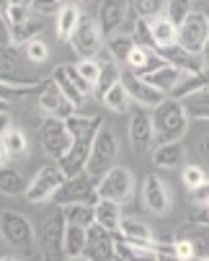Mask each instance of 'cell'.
<instances>
[{"instance_id": "f6af8a7d", "label": "cell", "mask_w": 209, "mask_h": 261, "mask_svg": "<svg viewBox=\"0 0 209 261\" xmlns=\"http://www.w3.org/2000/svg\"><path fill=\"white\" fill-rule=\"evenodd\" d=\"M28 18H31V6H23V3H13L11 11H8V16H6L8 29L16 26V23H23V21H28Z\"/></svg>"}, {"instance_id": "9a60e30c", "label": "cell", "mask_w": 209, "mask_h": 261, "mask_svg": "<svg viewBox=\"0 0 209 261\" xmlns=\"http://www.w3.org/2000/svg\"><path fill=\"white\" fill-rule=\"evenodd\" d=\"M65 228H67L65 207H59V204H57V210L52 212V217L44 222V228H42V248H44V253H47V256H65V253H62Z\"/></svg>"}, {"instance_id": "4fadbf2b", "label": "cell", "mask_w": 209, "mask_h": 261, "mask_svg": "<svg viewBox=\"0 0 209 261\" xmlns=\"http://www.w3.org/2000/svg\"><path fill=\"white\" fill-rule=\"evenodd\" d=\"M132 13L129 0H101L98 3V26L103 36H114L127 23V16Z\"/></svg>"}, {"instance_id": "d590c367", "label": "cell", "mask_w": 209, "mask_h": 261, "mask_svg": "<svg viewBox=\"0 0 209 261\" xmlns=\"http://www.w3.org/2000/svg\"><path fill=\"white\" fill-rule=\"evenodd\" d=\"M39 31H42V21L31 16L28 21L11 26V44H13V47H23L26 42L37 39V34H39Z\"/></svg>"}, {"instance_id": "5bb4252c", "label": "cell", "mask_w": 209, "mask_h": 261, "mask_svg": "<svg viewBox=\"0 0 209 261\" xmlns=\"http://www.w3.org/2000/svg\"><path fill=\"white\" fill-rule=\"evenodd\" d=\"M142 204H145V210H150L158 217H165L170 212V207H173L170 192L165 189V184L158 176H153V173H147L145 181H142Z\"/></svg>"}, {"instance_id": "ffe728a7", "label": "cell", "mask_w": 209, "mask_h": 261, "mask_svg": "<svg viewBox=\"0 0 209 261\" xmlns=\"http://www.w3.org/2000/svg\"><path fill=\"white\" fill-rule=\"evenodd\" d=\"M158 52L165 57V62H168V65L178 67L181 72H199V70H204V62L199 60V55H194V52L184 49L178 42H173V44H168V47H160Z\"/></svg>"}, {"instance_id": "74e56055", "label": "cell", "mask_w": 209, "mask_h": 261, "mask_svg": "<svg viewBox=\"0 0 209 261\" xmlns=\"http://www.w3.org/2000/svg\"><path fill=\"white\" fill-rule=\"evenodd\" d=\"M134 36L132 34H114L111 39H109V52H111V57L116 60V62H127L129 60V52L134 49Z\"/></svg>"}, {"instance_id": "60d3db41", "label": "cell", "mask_w": 209, "mask_h": 261, "mask_svg": "<svg viewBox=\"0 0 209 261\" xmlns=\"http://www.w3.org/2000/svg\"><path fill=\"white\" fill-rule=\"evenodd\" d=\"M191 6H194V0H168L165 16L178 26V23H184V18L191 13Z\"/></svg>"}, {"instance_id": "f5cc1de1", "label": "cell", "mask_w": 209, "mask_h": 261, "mask_svg": "<svg viewBox=\"0 0 209 261\" xmlns=\"http://www.w3.org/2000/svg\"><path fill=\"white\" fill-rule=\"evenodd\" d=\"M201 62H204V67H209V36H206V42H204V47H201Z\"/></svg>"}, {"instance_id": "4316f807", "label": "cell", "mask_w": 209, "mask_h": 261, "mask_svg": "<svg viewBox=\"0 0 209 261\" xmlns=\"http://www.w3.org/2000/svg\"><path fill=\"white\" fill-rule=\"evenodd\" d=\"M44 86V81H23V83H16V81H0V98L3 101H21L31 93H39Z\"/></svg>"}, {"instance_id": "9c48e42d", "label": "cell", "mask_w": 209, "mask_h": 261, "mask_svg": "<svg viewBox=\"0 0 209 261\" xmlns=\"http://www.w3.org/2000/svg\"><path fill=\"white\" fill-rule=\"evenodd\" d=\"M129 142H132L137 155L153 153L155 127H153V111H147V106H139V109L132 111V119H129Z\"/></svg>"}, {"instance_id": "ab89813d", "label": "cell", "mask_w": 209, "mask_h": 261, "mask_svg": "<svg viewBox=\"0 0 209 261\" xmlns=\"http://www.w3.org/2000/svg\"><path fill=\"white\" fill-rule=\"evenodd\" d=\"M132 36H134V42H137V44L150 47V49H158V47H155V39H153V29H150V21H147V18H134V23H132Z\"/></svg>"}, {"instance_id": "11a10c76", "label": "cell", "mask_w": 209, "mask_h": 261, "mask_svg": "<svg viewBox=\"0 0 209 261\" xmlns=\"http://www.w3.org/2000/svg\"><path fill=\"white\" fill-rule=\"evenodd\" d=\"M11 6H13V0H0V16H8V11H11Z\"/></svg>"}, {"instance_id": "f546056e", "label": "cell", "mask_w": 209, "mask_h": 261, "mask_svg": "<svg viewBox=\"0 0 209 261\" xmlns=\"http://www.w3.org/2000/svg\"><path fill=\"white\" fill-rule=\"evenodd\" d=\"M184 111H186L189 119L209 122V88H204V91L191 93L189 98H184Z\"/></svg>"}, {"instance_id": "30bf717a", "label": "cell", "mask_w": 209, "mask_h": 261, "mask_svg": "<svg viewBox=\"0 0 209 261\" xmlns=\"http://www.w3.org/2000/svg\"><path fill=\"white\" fill-rule=\"evenodd\" d=\"M206 36H209V23H206L204 13L191 11V13L184 18V23H178V39H176V42H178L184 49H189V52H194V55H201V47H204V42H206Z\"/></svg>"}, {"instance_id": "c3c4849f", "label": "cell", "mask_w": 209, "mask_h": 261, "mask_svg": "<svg viewBox=\"0 0 209 261\" xmlns=\"http://www.w3.org/2000/svg\"><path fill=\"white\" fill-rule=\"evenodd\" d=\"M65 70H67V75H70V78H73V81L78 83V88H80V91H83L85 96H88V93L93 91V86H91V83H88V81H85V78L80 75V70H78L75 65H65Z\"/></svg>"}, {"instance_id": "7c38bea8", "label": "cell", "mask_w": 209, "mask_h": 261, "mask_svg": "<svg viewBox=\"0 0 209 261\" xmlns=\"http://www.w3.org/2000/svg\"><path fill=\"white\" fill-rule=\"evenodd\" d=\"M39 96V106H42V111L47 117H59V119H67L70 114H75V103L70 101L62 91H59V86L49 78V81H44V86H42V91L37 93Z\"/></svg>"}, {"instance_id": "2e32d148", "label": "cell", "mask_w": 209, "mask_h": 261, "mask_svg": "<svg viewBox=\"0 0 209 261\" xmlns=\"http://www.w3.org/2000/svg\"><path fill=\"white\" fill-rule=\"evenodd\" d=\"M83 258H93V261H106V258H116L114 251V233L106 230L103 225L93 222L88 228V246L83 251Z\"/></svg>"}, {"instance_id": "816d5d0a", "label": "cell", "mask_w": 209, "mask_h": 261, "mask_svg": "<svg viewBox=\"0 0 209 261\" xmlns=\"http://www.w3.org/2000/svg\"><path fill=\"white\" fill-rule=\"evenodd\" d=\"M199 155H201V161L209 166V132H204V135L199 137Z\"/></svg>"}, {"instance_id": "4dcf8cb0", "label": "cell", "mask_w": 209, "mask_h": 261, "mask_svg": "<svg viewBox=\"0 0 209 261\" xmlns=\"http://www.w3.org/2000/svg\"><path fill=\"white\" fill-rule=\"evenodd\" d=\"M103 106H106L109 111H116V114H127L129 111V103H132V96H129V91H127V86L124 83H116V86H111L106 93H103Z\"/></svg>"}, {"instance_id": "bcb514c9", "label": "cell", "mask_w": 209, "mask_h": 261, "mask_svg": "<svg viewBox=\"0 0 209 261\" xmlns=\"http://www.w3.org/2000/svg\"><path fill=\"white\" fill-rule=\"evenodd\" d=\"M173 253H176V258H181V261L194 258V246H191V241L184 238V236H176V238H173Z\"/></svg>"}, {"instance_id": "681fc988", "label": "cell", "mask_w": 209, "mask_h": 261, "mask_svg": "<svg viewBox=\"0 0 209 261\" xmlns=\"http://www.w3.org/2000/svg\"><path fill=\"white\" fill-rule=\"evenodd\" d=\"M191 197H194V202H196L199 207L209 202V178H206L204 184H199V186H196V189L191 192Z\"/></svg>"}, {"instance_id": "6da1fadb", "label": "cell", "mask_w": 209, "mask_h": 261, "mask_svg": "<svg viewBox=\"0 0 209 261\" xmlns=\"http://www.w3.org/2000/svg\"><path fill=\"white\" fill-rule=\"evenodd\" d=\"M67 127L73 132V145L70 150L57 161V166L62 168L65 178L70 176H78V173H85L88 171V158H91V147H93V140L98 135V129L106 124L103 117H78V114H70L67 119Z\"/></svg>"}, {"instance_id": "f35d334b", "label": "cell", "mask_w": 209, "mask_h": 261, "mask_svg": "<svg viewBox=\"0 0 209 261\" xmlns=\"http://www.w3.org/2000/svg\"><path fill=\"white\" fill-rule=\"evenodd\" d=\"M3 142H6V150L11 158H18V155H26L28 153V140H26V132L11 127L6 135H3Z\"/></svg>"}, {"instance_id": "52a82bcc", "label": "cell", "mask_w": 209, "mask_h": 261, "mask_svg": "<svg viewBox=\"0 0 209 261\" xmlns=\"http://www.w3.org/2000/svg\"><path fill=\"white\" fill-rule=\"evenodd\" d=\"M0 233L13 248H26V251L34 246V238H37L31 220L16 210H3V215H0Z\"/></svg>"}, {"instance_id": "7bdbcfd3", "label": "cell", "mask_w": 209, "mask_h": 261, "mask_svg": "<svg viewBox=\"0 0 209 261\" xmlns=\"http://www.w3.org/2000/svg\"><path fill=\"white\" fill-rule=\"evenodd\" d=\"M209 176H206V171L201 168V166H184V186L189 192H194L199 184H204Z\"/></svg>"}, {"instance_id": "5b68a950", "label": "cell", "mask_w": 209, "mask_h": 261, "mask_svg": "<svg viewBox=\"0 0 209 261\" xmlns=\"http://www.w3.org/2000/svg\"><path fill=\"white\" fill-rule=\"evenodd\" d=\"M39 140H42V147H44V153L54 161H59L67 150H70V145H73V132H70L67 122L59 119V117H49L42 122L39 127Z\"/></svg>"}, {"instance_id": "9f6ffc18", "label": "cell", "mask_w": 209, "mask_h": 261, "mask_svg": "<svg viewBox=\"0 0 209 261\" xmlns=\"http://www.w3.org/2000/svg\"><path fill=\"white\" fill-rule=\"evenodd\" d=\"M13 3H23V6H28V3H31V0H13Z\"/></svg>"}, {"instance_id": "3957f363", "label": "cell", "mask_w": 209, "mask_h": 261, "mask_svg": "<svg viewBox=\"0 0 209 261\" xmlns=\"http://www.w3.org/2000/svg\"><path fill=\"white\" fill-rule=\"evenodd\" d=\"M119 155V140L114 135V129L109 124H103L93 140V147H91V158H88V173L93 178H101L103 173H106L114 161Z\"/></svg>"}, {"instance_id": "83f0119b", "label": "cell", "mask_w": 209, "mask_h": 261, "mask_svg": "<svg viewBox=\"0 0 209 261\" xmlns=\"http://www.w3.org/2000/svg\"><path fill=\"white\" fill-rule=\"evenodd\" d=\"M26 178L18 168L13 166H0V194L6 197H18V194H26Z\"/></svg>"}, {"instance_id": "8fae6325", "label": "cell", "mask_w": 209, "mask_h": 261, "mask_svg": "<svg viewBox=\"0 0 209 261\" xmlns=\"http://www.w3.org/2000/svg\"><path fill=\"white\" fill-rule=\"evenodd\" d=\"M101 36H103V31H101L98 21H85L83 18L78 23L75 34L70 36V47L75 49V55L80 60H91V57H96L101 52Z\"/></svg>"}, {"instance_id": "8d00e7d4", "label": "cell", "mask_w": 209, "mask_h": 261, "mask_svg": "<svg viewBox=\"0 0 209 261\" xmlns=\"http://www.w3.org/2000/svg\"><path fill=\"white\" fill-rule=\"evenodd\" d=\"M129 8H132L134 18H147V21H153V18H158V16L165 13L168 0H129Z\"/></svg>"}, {"instance_id": "1f68e13d", "label": "cell", "mask_w": 209, "mask_h": 261, "mask_svg": "<svg viewBox=\"0 0 209 261\" xmlns=\"http://www.w3.org/2000/svg\"><path fill=\"white\" fill-rule=\"evenodd\" d=\"M65 217H67V222H73V225L91 228L93 222H96V204H88V202L67 204L65 207Z\"/></svg>"}, {"instance_id": "ac0fdd59", "label": "cell", "mask_w": 209, "mask_h": 261, "mask_svg": "<svg viewBox=\"0 0 209 261\" xmlns=\"http://www.w3.org/2000/svg\"><path fill=\"white\" fill-rule=\"evenodd\" d=\"M184 161H186V147H184L181 140L158 142V145L153 147V163H155L158 168L173 171V168H181Z\"/></svg>"}, {"instance_id": "91938a15", "label": "cell", "mask_w": 209, "mask_h": 261, "mask_svg": "<svg viewBox=\"0 0 209 261\" xmlns=\"http://www.w3.org/2000/svg\"><path fill=\"white\" fill-rule=\"evenodd\" d=\"M75 3H83V0H75Z\"/></svg>"}, {"instance_id": "cb8c5ba5", "label": "cell", "mask_w": 209, "mask_h": 261, "mask_svg": "<svg viewBox=\"0 0 209 261\" xmlns=\"http://www.w3.org/2000/svg\"><path fill=\"white\" fill-rule=\"evenodd\" d=\"M96 222L103 225L111 233H119V225H122V202L116 199H98L96 202Z\"/></svg>"}, {"instance_id": "94428289", "label": "cell", "mask_w": 209, "mask_h": 261, "mask_svg": "<svg viewBox=\"0 0 209 261\" xmlns=\"http://www.w3.org/2000/svg\"><path fill=\"white\" fill-rule=\"evenodd\" d=\"M206 210H209V202H206Z\"/></svg>"}, {"instance_id": "7dc6e473", "label": "cell", "mask_w": 209, "mask_h": 261, "mask_svg": "<svg viewBox=\"0 0 209 261\" xmlns=\"http://www.w3.org/2000/svg\"><path fill=\"white\" fill-rule=\"evenodd\" d=\"M31 11H37V13H54L62 8V0H31Z\"/></svg>"}, {"instance_id": "7a4b0ae2", "label": "cell", "mask_w": 209, "mask_h": 261, "mask_svg": "<svg viewBox=\"0 0 209 261\" xmlns=\"http://www.w3.org/2000/svg\"><path fill=\"white\" fill-rule=\"evenodd\" d=\"M153 127H155V142L184 140L189 132V117L184 111V101L165 96L153 109Z\"/></svg>"}, {"instance_id": "ba28073f", "label": "cell", "mask_w": 209, "mask_h": 261, "mask_svg": "<svg viewBox=\"0 0 209 261\" xmlns=\"http://www.w3.org/2000/svg\"><path fill=\"white\" fill-rule=\"evenodd\" d=\"M134 192V176L124 166H111L106 173L98 178V197L127 202Z\"/></svg>"}, {"instance_id": "44dd1931", "label": "cell", "mask_w": 209, "mask_h": 261, "mask_svg": "<svg viewBox=\"0 0 209 261\" xmlns=\"http://www.w3.org/2000/svg\"><path fill=\"white\" fill-rule=\"evenodd\" d=\"M204 88H209V67H204V70H199V72H181L176 88H173L168 96L184 101V98H189L191 93H199V91H204Z\"/></svg>"}, {"instance_id": "d6a6232c", "label": "cell", "mask_w": 209, "mask_h": 261, "mask_svg": "<svg viewBox=\"0 0 209 261\" xmlns=\"http://www.w3.org/2000/svg\"><path fill=\"white\" fill-rule=\"evenodd\" d=\"M52 81L59 86V91L70 98V101H73L75 106H80L83 103V98H85V93L78 88V83L73 81V78H70L67 75V70H65V65H59V67H54V72H52Z\"/></svg>"}, {"instance_id": "db71d44e", "label": "cell", "mask_w": 209, "mask_h": 261, "mask_svg": "<svg viewBox=\"0 0 209 261\" xmlns=\"http://www.w3.org/2000/svg\"><path fill=\"white\" fill-rule=\"evenodd\" d=\"M8 158H11V155H8V150H6V142H3V137H0V166H6Z\"/></svg>"}, {"instance_id": "d4e9b609", "label": "cell", "mask_w": 209, "mask_h": 261, "mask_svg": "<svg viewBox=\"0 0 209 261\" xmlns=\"http://www.w3.org/2000/svg\"><path fill=\"white\" fill-rule=\"evenodd\" d=\"M139 78H145L153 88H158V91H163V93L168 96L173 88H176V83H178V78H181V70L165 62L163 67H158V70L147 72V75H139Z\"/></svg>"}, {"instance_id": "277c9868", "label": "cell", "mask_w": 209, "mask_h": 261, "mask_svg": "<svg viewBox=\"0 0 209 261\" xmlns=\"http://www.w3.org/2000/svg\"><path fill=\"white\" fill-rule=\"evenodd\" d=\"M98 199H101V197H98V178H93V176L85 171V173H78V176L65 178L52 202L59 204V207H67V204H75V202L96 204Z\"/></svg>"}, {"instance_id": "6f0895ef", "label": "cell", "mask_w": 209, "mask_h": 261, "mask_svg": "<svg viewBox=\"0 0 209 261\" xmlns=\"http://www.w3.org/2000/svg\"><path fill=\"white\" fill-rule=\"evenodd\" d=\"M204 18H206V23H209V8H206V11H204Z\"/></svg>"}, {"instance_id": "b9f144b4", "label": "cell", "mask_w": 209, "mask_h": 261, "mask_svg": "<svg viewBox=\"0 0 209 261\" xmlns=\"http://www.w3.org/2000/svg\"><path fill=\"white\" fill-rule=\"evenodd\" d=\"M23 52H26V60L31 62H47L49 60V47L42 42V39H31L23 44Z\"/></svg>"}, {"instance_id": "d6986e66", "label": "cell", "mask_w": 209, "mask_h": 261, "mask_svg": "<svg viewBox=\"0 0 209 261\" xmlns=\"http://www.w3.org/2000/svg\"><path fill=\"white\" fill-rule=\"evenodd\" d=\"M119 233L134 246V248H150L155 246V236L150 230V225L139 217H122V225Z\"/></svg>"}, {"instance_id": "f907efd6", "label": "cell", "mask_w": 209, "mask_h": 261, "mask_svg": "<svg viewBox=\"0 0 209 261\" xmlns=\"http://www.w3.org/2000/svg\"><path fill=\"white\" fill-rule=\"evenodd\" d=\"M11 127H13V117H11L8 109H3V111H0V137H3Z\"/></svg>"}, {"instance_id": "484cf974", "label": "cell", "mask_w": 209, "mask_h": 261, "mask_svg": "<svg viewBox=\"0 0 209 261\" xmlns=\"http://www.w3.org/2000/svg\"><path fill=\"white\" fill-rule=\"evenodd\" d=\"M83 21V13L78 6L73 3H67L57 11V36H59V42H70V36L75 34L78 23Z\"/></svg>"}, {"instance_id": "603a6c76", "label": "cell", "mask_w": 209, "mask_h": 261, "mask_svg": "<svg viewBox=\"0 0 209 261\" xmlns=\"http://www.w3.org/2000/svg\"><path fill=\"white\" fill-rule=\"evenodd\" d=\"M85 246H88V228H80V225L67 222V228H65V243H62L65 258H70V261L83 258Z\"/></svg>"}, {"instance_id": "e575fe53", "label": "cell", "mask_w": 209, "mask_h": 261, "mask_svg": "<svg viewBox=\"0 0 209 261\" xmlns=\"http://www.w3.org/2000/svg\"><path fill=\"white\" fill-rule=\"evenodd\" d=\"M122 67H119V62L114 60V62H101V75H98V81H96V93H98V98H103V93H106L111 86H116V83H122Z\"/></svg>"}, {"instance_id": "f1b7e54d", "label": "cell", "mask_w": 209, "mask_h": 261, "mask_svg": "<svg viewBox=\"0 0 209 261\" xmlns=\"http://www.w3.org/2000/svg\"><path fill=\"white\" fill-rule=\"evenodd\" d=\"M150 29H153V39H155V47L160 49V47H168V44H173L178 39V26L173 23L165 13L163 16H158V18H153L150 21Z\"/></svg>"}, {"instance_id": "8992f818", "label": "cell", "mask_w": 209, "mask_h": 261, "mask_svg": "<svg viewBox=\"0 0 209 261\" xmlns=\"http://www.w3.org/2000/svg\"><path fill=\"white\" fill-rule=\"evenodd\" d=\"M62 181H65V173H62L59 166H57V168H54V166L39 168L37 176H34V178L28 181V186H26V202H31V204L52 202L54 194H57V189L62 186Z\"/></svg>"}, {"instance_id": "7402d4cb", "label": "cell", "mask_w": 209, "mask_h": 261, "mask_svg": "<svg viewBox=\"0 0 209 261\" xmlns=\"http://www.w3.org/2000/svg\"><path fill=\"white\" fill-rule=\"evenodd\" d=\"M178 236L189 238L194 246V258H209V225L199 220H191L178 230Z\"/></svg>"}, {"instance_id": "680465c9", "label": "cell", "mask_w": 209, "mask_h": 261, "mask_svg": "<svg viewBox=\"0 0 209 261\" xmlns=\"http://www.w3.org/2000/svg\"><path fill=\"white\" fill-rule=\"evenodd\" d=\"M3 109H6V101H3V98H0V111H3Z\"/></svg>"}, {"instance_id": "ee69618b", "label": "cell", "mask_w": 209, "mask_h": 261, "mask_svg": "<svg viewBox=\"0 0 209 261\" xmlns=\"http://www.w3.org/2000/svg\"><path fill=\"white\" fill-rule=\"evenodd\" d=\"M75 67L80 70V75L96 88V81H98V75H101V62H98L96 57H91V60H80Z\"/></svg>"}, {"instance_id": "836d02e7", "label": "cell", "mask_w": 209, "mask_h": 261, "mask_svg": "<svg viewBox=\"0 0 209 261\" xmlns=\"http://www.w3.org/2000/svg\"><path fill=\"white\" fill-rule=\"evenodd\" d=\"M0 81H31V78H21V70L16 62V55L11 52V44H0Z\"/></svg>"}, {"instance_id": "e0dca14e", "label": "cell", "mask_w": 209, "mask_h": 261, "mask_svg": "<svg viewBox=\"0 0 209 261\" xmlns=\"http://www.w3.org/2000/svg\"><path fill=\"white\" fill-rule=\"evenodd\" d=\"M122 83L127 86V91H129V96H132V101H137L139 106H147V109H155L163 98H165V93L163 91H158V88H153L145 78H139V75H132L129 78H122Z\"/></svg>"}]
</instances>
